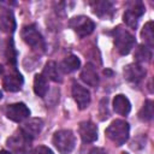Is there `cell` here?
<instances>
[{"instance_id":"6da1fadb","label":"cell","mask_w":154,"mask_h":154,"mask_svg":"<svg viewBox=\"0 0 154 154\" xmlns=\"http://www.w3.org/2000/svg\"><path fill=\"white\" fill-rule=\"evenodd\" d=\"M111 34L114 38V46H116L118 53L122 55L129 54L136 43L135 36L129 30L123 28L122 25H118L117 28H114Z\"/></svg>"},{"instance_id":"7a4b0ae2","label":"cell","mask_w":154,"mask_h":154,"mask_svg":"<svg viewBox=\"0 0 154 154\" xmlns=\"http://www.w3.org/2000/svg\"><path fill=\"white\" fill-rule=\"evenodd\" d=\"M105 134L108 137V140L112 141L116 146H123L129 138V123L123 119H116L107 126Z\"/></svg>"},{"instance_id":"3957f363","label":"cell","mask_w":154,"mask_h":154,"mask_svg":"<svg viewBox=\"0 0 154 154\" xmlns=\"http://www.w3.org/2000/svg\"><path fill=\"white\" fill-rule=\"evenodd\" d=\"M52 141H53L54 147L58 149V152L60 154H70L73 150L75 146H76L75 134L69 129L57 131L53 135Z\"/></svg>"},{"instance_id":"277c9868","label":"cell","mask_w":154,"mask_h":154,"mask_svg":"<svg viewBox=\"0 0 154 154\" xmlns=\"http://www.w3.org/2000/svg\"><path fill=\"white\" fill-rule=\"evenodd\" d=\"M31 138L28 137L20 129L10 136L6 141L7 147L10 148L11 153L14 154H28L31 148Z\"/></svg>"},{"instance_id":"5b68a950","label":"cell","mask_w":154,"mask_h":154,"mask_svg":"<svg viewBox=\"0 0 154 154\" xmlns=\"http://www.w3.org/2000/svg\"><path fill=\"white\" fill-rule=\"evenodd\" d=\"M22 38L26 45H29L36 52H43L46 48L45 40L40 31L37 30L35 24H30L23 28L22 30Z\"/></svg>"},{"instance_id":"8992f818","label":"cell","mask_w":154,"mask_h":154,"mask_svg":"<svg viewBox=\"0 0 154 154\" xmlns=\"http://www.w3.org/2000/svg\"><path fill=\"white\" fill-rule=\"evenodd\" d=\"M69 25L81 37H85L90 35L95 29V23L87 16H76L71 18Z\"/></svg>"},{"instance_id":"52a82bcc","label":"cell","mask_w":154,"mask_h":154,"mask_svg":"<svg viewBox=\"0 0 154 154\" xmlns=\"http://www.w3.org/2000/svg\"><path fill=\"white\" fill-rule=\"evenodd\" d=\"M146 11V7L141 2V1H135V2H131L130 6L128 7V10L124 12L123 14V19H124V23L131 28V29H136L137 28V24H138V20L140 18L143 16Z\"/></svg>"},{"instance_id":"ba28073f","label":"cell","mask_w":154,"mask_h":154,"mask_svg":"<svg viewBox=\"0 0 154 154\" xmlns=\"http://www.w3.org/2000/svg\"><path fill=\"white\" fill-rule=\"evenodd\" d=\"M5 114L10 120L16 122V123H20L30 116V109L28 108V106L25 103L16 102V103L6 106Z\"/></svg>"},{"instance_id":"9c48e42d","label":"cell","mask_w":154,"mask_h":154,"mask_svg":"<svg viewBox=\"0 0 154 154\" xmlns=\"http://www.w3.org/2000/svg\"><path fill=\"white\" fill-rule=\"evenodd\" d=\"M89 5H90L93 12H94L97 17H100V18L109 19V18L113 17V14H114V12H116L113 4H112L111 1H107V0H106V1H105V0H102V1H100V0L90 1Z\"/></svg>"},{"instance_id":"30bf717a","label":"cell","mask_w":154,"mask_h":154,"mask_svg":"<svg viewBox=\"0 0 154 154\" xmlns=\"http://www.w3.org/2000/svg\"><path fill=\"white\" fill-rule=\"evenodd\" d=\"M146 73V69L137 63H131L124 67V77L131 83H140L144 78Z\"/></svg>"},{"instance_id":"8fae6325","label":"cell","mask_w":154,"mask_h":154,"mask_svg":"<svg viewBox=\"0 0 154 154\" xmlns=\"http://www.w3.org/2000/svg\"><path fill=\"white\" fill-rule=\"evenodd\" d=\"M72 96L79 109H85L90 103V93L78 83L72 84Z\"/></svg>"},{"instance_id":"7c38bea8","label":"cell","mask_w":154,"mask_h":154,"mask_svg":"<svg viewBox=\"0 0 154 154\" xmlns=\"http://www.w3.org/2000/svg\"><path fill=\"white\" fill-rule=\"evenodd\" d=\"M79 136L84 143H93L97 140V128L90 120H84L79 123Z\"/></svg>"},{"instance_id":"4fadbf2b","label":"cell","mask_w":154,"mask_h":154,"mask_svg":"<svg viewBox=\"0 0 154 154\" xmlns=\"http://www.w3.org/2000/svg\"><path fill=\"white\" fill-rule=\"evenodd\" d=\"M24 83L23 76L18 72V71H13L8 75H6L2 79V87L6 91H11V93H16L18 90L22 89V85Z\"/></svg>"},{"instance_id":"5bb4252c","label":"cell","mask_w":154,"mask_h":154,"mask_svg":"<svg viewBox=\"0 0 154 154\" xmlns=\"http://www.w3.org/2000/svg\"><path fill=\"white\" fill-rule=\"evenodd\" d=\"M42 129H43V120L41 118H31L28 122H25L20 128V130L31 140H34L37 135H40Z\"/></svg>"},{"instance_id":"9a60e30c","label":"cell","mask_w":154,"mask_h":154,"mask_svg":"<svg viewBox=\"0 0 154 154\" xmlns=\"http://www.w3.org/2000/svg\"><path fill=\"white\" fill-rule=\"evenodd\" d=\"M81 79L89 87H97L99 76H97L96 69L94 67L93 64H90V63L85 64V66L83 67V70L81 72Z\"/></svg>"},{"instance_id":"2e32d148","label":"cell","mask_w":154,"mask_h":154,"mask_svg":"<svg viewBox=\"0 0 154 154\" xmlns=\"http://www.w3.org/2000/svg\"><path fill=\"white\" fill-rule=\"evenodd\" d=\"M113 109L120 116H128L131 111V103L125 95L118 94L113 99Z\"/></svg>"},{"instance_id":"e0dca14e","label":"cell","mask_w":154,"mask_h":154,"mask_svg":"<svg viewBox=\"0 0 154 154\" xmlns=\"http://www.w3.org/2000/svg\"><path fill=\"white\" fill-rule=\"evenodd\" d=\"M16 29V19L11 10H4L0 14V30L4 32H13Z\"/></svg>"},{"instance_id":"ac0fdd59","label":"cell","mask_w":154,"mask_h":154,"mask_svg":"<svg viewBox=\"0 0 154 154\" xmlns=\"http://www.w3.org/2000/svg\"><path fill=\"white\" fill-rule=\"evenodd\" d=\"M42 75H43L47 79H51V81L57 82V83H60V82L63 81L61 71H60V69H59V65H57V63H54V61H48V63L45 65Z\"/></svg>"},{"instance_id":"d6986e66","label":"cell","mask_w":154,"mask_h":154,"mask_svg":"<svg viewBox=\"0 0 154 154\" xmlns=\"http://www.w3.org/2000/svg\"><path fill=\"white\" fill-rule=\"evenodd\" d=\"M79 66H81V60L73 54L65 57L64 60L59 64V69L64 73H71V72L78 70Z\"/></svg>"},{"instance_id":"ffe728a7","label":"cell","mask_w":154,"mask_h":154,"mask_svg":"<svg viewBox=\"0 0 154 154\" xmlns=\"http://www.w3.org/2000/svg\"><path fill=\"white\" fill-rule=\"evenodd\" d=\"M48 81L42 73H36L34 77V91L37 96L45 97L48 93Z\"/></svg>"},{"instance_id":"44dd1931","label":"cell","mask_w":154,"mask_h":154,"mask_svg":"<svg viewBox=\"0 0 154 154\" xmlns=\"http://www.w3.org/2000/svg\"><path fill=\"white\" fill-rule=\"evenodd\" d=\"M152 48L147 47L146 45H140L136 51H135V59H136V63L137 64H142V63H149L152 60Z\"/></svg>"},{"instance_id":"7402d4cb","label":"cell","mask_w":154,"mask_h":154,"mask_svg":"<svg viewBox=\"0 0 154 154\" xmlns=\"http://www.w3.org/2000/svg\"><path fill=\"white\" fill-rule=\"evenodd\" d=\"M141 36L146 43L147 47L153 48L154 45V28H153V20H149L144 24L142 31H141Z\"/></svg>"},{"instance_id":"603a6c76","label":"cell","mask_w":154,"mask_h":154,"mask_svg":"<svg viewBox=\"0 0 154 154\" xmlns=\"http://www.w3.org/2000/svg\"><path fill=\"white\" fill-rule=\"evenodd\" d=\"M153 114H154V103L152 100H146L141 111L138 112V118L142 122H149L152 120Z\"/></svg>"},{"instance_id":"cb8c5ba5","label":"cell","mask_w":154,"mask_h":154,"mask_svg":"<svg viewBox=\"0 0 154 154\" xmlns=\"http://www.w3.org/2000/svg\"><path fill=\"white\" fill-rule=\"evenodd\" d=\"M6 58H7L8 64H11L13 66L16 65V63H17V52H16V48H14V45H13V40L12 38H10L8 42H7Z\"/></svg>"},{"instance_id":"d4e9b609","label":"cell","mask_w":154,"mask_h":154,"mask_svg":"<svg viewBox=\"0 0 154 154\" xmlns=\"http://www.w3.org/2000/svg\"><path fill=\"white\" fill-rule=\"evenodd\" d=\"M32 154H54L53 150L46 146H37L34 150H32Z\"/></svg>"},{"instance_id":"484cf974","label":"cell","mask_w":154,"mask_h":154,"mask_svg":"<svg viewBox=\"0 0 154 154\" xmlns=\"http://www.w3.org/2000/svg\"><path fill=\"white\" fill-rule=\"evenodd\" d=\"M89 154H107V153H106V150H105L103 148H97V147H95V148H93V149L89 152Z\"/></svg>"},{"instance_id":"4316f807","label":"cell","mask_w":154,"mask_h":154,"mask_svg":"<svg viewBox=\"0 0 154 154\" xmlns=\"http://www.w3.org/2000/svg\"><path fill=\"white\" fill-rule=\"evenodd\" d=\"M0 154H12V153L7 152V150H0Z\"/></svg>"},{"instance_id":"83f0119b","label":"cell","mask_w":154,"mask_h":154,"mask_svg":"<svg viewBox=\"0 0 154 154\" xmlns=\"http://www.w3.org/2000/svg\"><path fill=\"white\" fill-rule=\"evenodd\" d=\"M2 72H4V69H2V66H1V65H0V75H1V73H2Z\"/></svg>"},{"instance_id":"f1b7e54d","label":"cell","mask_w":154,"mask_h":154,"mask_svg":"<svg viewBox=\"0 0 154 154\" xmlns=\"http://www.w3.org/2000/svg\"><path fill=\"white\" fill-rule=\"evenodd\" d=\"M1 99H2V93L0 91V100H1Z\"/></svg>"},{"instance_id":"f546056e","label":"cell","mask_w":154,"mask_h":154,"mask_svg":"<svg viewBox=\"0 0 154 154\" xmlns=\"http://www.w3.org/2000/svg\"><path fill=\"white\" fill-rule=\"evenodd\" d=\"M122 154H128V153H125V152H123V153H122Z\"/></svg>"}]
</instances>
